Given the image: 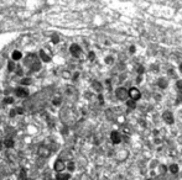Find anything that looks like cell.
<instances>
[{"instance_id":"obj_1","label":"cell","mask_w":182,"mask_h":180,"mask_svg":"<svg viewBox=\"0 0 182 180\" xmlns=\"http://www.w3.org/2000/svg\"><path fill=\"white\" fill-rule=\"evenodd\" d=\"M129 95H130V98L133 99V101H135V100L140 99V96H141L140 92H139V90H138V89H135V88L130 89V92H129Z\"/></svg>"},{"instance_id":"obj_2","label":"cell","mask_w":182,"mask_h":180,"mask_svg":"<svg viewBox=\"0 0 182 180\" xmlns=\"http://www.w3.org/2000/svg\"><path fill=\"white\" fill-rule=\"evenodd\" d=\"M55 169H56L57 171H62V170L65 169V163L61 160V159H58V160L55 163Z\"/></svg>"},{"instance_id":"obj_3","label":"cell","mask_w":182,"mask_h":180,"mask_svg":"<svg viewBox=\"0 0 182 180\" xmlns=\"http://www.w3.org/2000/svg\"><path fill=\"white\" fill-rule=\"evenodd\" d=\"M16 95L17 96H27L28 95V92L24 88H17L16 89Z\"/></svg>"},{"instance_id":"obj_4","label":"cell","mask_w":182,"mask_h":180,"mask_svg":"<svg viewBox=\"0 0 182 180\" xmlns=\"http://www.w3.org/2000/svg\"><path fill=\"white\" fill-rule=\"evenodd\" d=\"M116 96L119 98V99H121V100H124L125 99V96H127V92H125V89H123V88H120L118 92H116Z\"/></svg>"},{"instance_id":"obj_5","label":"cell","mask_w":182,"mask_h":180,"mask_svg":"<svg viewBox=\"0 0 182 180\" xmlns=\"http://www.w3.org/2000/svg\"><path fill=\"white\" fill-rule=\"evenodd\" d=\"M70 51H71V53H72L73 56H78V54L81 53V48H79V46H77V45H72L71 48H70Z\"/></svg>"},{"instance_id":"obj_6","label":"cell","mask_w":182,"mask_h":180,"mask_svg":"<svg viewBox=\"0 0 182 180\" xmlns=\"http://www.w3.org/2000/svg\"><path fill=\"white\" fill-rule=\"evenodd\" d=\"M110 137H112V141H113L114 143H119V142H120V136H119L118 132H112Z\"/></svg>"},{"instance_id":"obj_7","label":"cell","mask_w":182,"mask_h":180,"mask_svg":"<svg viewBox=\"0 0 182 180\" xmlns=\"http://www.w3.org/2000/svg\"><path fill=\"white\" fill-rule=\"evenodd\" d=\"M164 118L166 120V122H167V124H172V121H173V120H172V115H171L170 112L164 113Z\"/></svg>"},{"instance_id":"obj_8","label":"cell","mask_w":182,"mask_h":180,"mask_svg":"<svg viewBox=\"0 0 182 180\" xmlns=\"http://www.w3.org/2000/svg\"><path fill=\"white\" fill-rule=\"evenodd\" d=\"M40 57L42 58V61H44V62H48V61H50V57L45 53V51H40Z\"/></svg>"},{"instance_id":"obj_9","label":"cell","mask_w":182,"mask_h":180,"mask_svg":"<svg viewBox=\"0 0 182 180\" xmlns=\"http://www.w3.org/2000/svg\"><path fill=\"white\" fill-rule=\"evenodd\" d=\"M21 52H19V51H15L14 53H13V59H15V61H19V59H21Z\"/></svg>"},{"instance_id":"obj_10","label":"cell","mask_w":182,"mask_h":180,"mask_svg":"<svg viewBox=\"0 0 182 180\" xmlns=\"http://www.w3.org/2000/svg\"><path fill=\"white\" fill-rule=\"evenodd\" d=\"M68 178H70L68 174H58L57 175V179L58 180H68Z\"/></svg>"},{"instance_id":"obj_11","label":"cell","mask_w":182,"mask_h":180,"mask_svg":"<svg viewBox=\"0 0 182 180\" xmlns=\"http://www.w3.org/2000/svg\"><path fill=\"white\" fill-rule=\"evenodd\" d=\"M5 146H6L8 148H11V147L14 146V142H13V139H11V138H8V139L5 141Z\"/></svg>"},{"instance_id":"obj_12","label":"cell","mask_w":182,"mask_h":180,"mask_svg":"<svg viewBox=\"0 0 182 180\" xmlns=\"http://www.w3.org/2000/svg\"><path fill=\"white\" fill-rule=\"evenodd\" d=\"M177 170H178V167H177V165H175V164L171 165V171H172V173H177Z\"/></svg>"},{"instance_id":"obj_13","label":"cell","mask_w":182,"mask_h":180,"mask_svg":"<svg viewBox=\"0 0 182 180\" xmlns=\"http://www.w3.org/2000/svg\"><path fill=\"white\" fill-rule=\"evenodd\" d=\"M20 178H21V179H26V173H25V170H21V173H20Z\"/></svg>"},{"instance_id":"obj_14","label":"cell","mask_w":182,"mask_h":180,"mask_svg":"<svg viewBox=\"0 0 182 180\" xmlns=\"http://www.w3.org/2000/svg\"><path fill=\"white\" fill-rule=\"evenodd\" d=\"M68 169H70L71 171L74 170V164H73V163H70V164H68Z\"/></svg>"},{"instance_id":"obj_15","label":"cell","mask_w":182,"mask_h":180,"mask_svg":"<svg viewBox=\"0 0 182 180\" xmlns=\"http://www.w3.org/2000/svg\"><path fill=\"white\" fill-rule=\"evenodd\" d=\"M128 106H130V107L135 106V101H128Z\"/></svg>"},{"instance_id":"obj_16","label":"cell","mask_w":182,"mask_h":180,"mask_svg":"<svg viewBox=\"0 0 182 180\" xmlns=\"http://www.w3.org/2000/svg\"><path fill=\"white\" fill-rule=\"evenodd\" d=\"M9 70H14V64L11 62L9 63Z\"/></svg>"},{"instance_id":"obj_17","label":"cell","mask_w":182,"mask_h":180,"mask_svg":"<svg viewBox=\"0 0 182 180\" xmlns=\"http://www.w3.org/2000/svg\"><path fill=\"white\" fill-rule=\"evenodd\" d=\"M160 86H166V81L161 80V81H160Z\"/></svg>"},{"instance_id":"obj_18","label":"cell","mask_w":182,"mask_h":180,"mask_svg":"<svg viewBox=\"0 0 182 180\" xmlns=\"http://www.w3.org/2000/svg\"><path fill=\"white\" fill-rule=\"evenodd\" d=\"M5 103H8V104H10V103H13V99H10V98H6V100H5Z\"/></svg>"},{"instance_id":"obj_19","label":"cell","mask_w":182,"mask_h":180,"mask_svg":"<svg viewBox=\"0 0 182 180\" xmlns=\"http://www.w3.org/2000/svg\"><path fill=\"white\" fill-rule=\"evenodd\" d=\"M177 86H178V88H182V81H178V83H177Z\"/></svg>"},{"instance_id":"obj_20","label":"cell","mask_w":182,"mask_h":180,"mask_svg":"<svg viewBox=\"0 0 182 180\" xmlns=\"http://www.w3.org/2000/svg\"><path fill=\"white\" fill-rule=\"evenodd\" d=\"M28 83H30V80H24L22 81V84H28Z\"/></svg>"},{"instance_id":"obj_21","label":"cell","mask_w":182,"mask_h":180,"mask_svg":"<svg viewBox=\"0 0 182 180\" xmlns=\"http://www.w3.org/2000/svg\"><path fill=\"white\" fill-rule=\"evenodd\" d=\"M181 70H182V64H181Z\"/></svg>"}]
</instances>
